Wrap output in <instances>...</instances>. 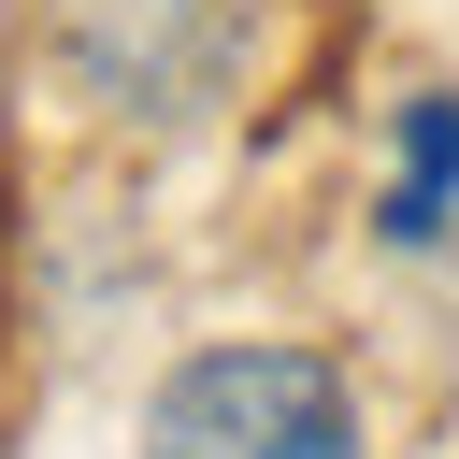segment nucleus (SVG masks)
I'll use <instances>...</instances> for the list:
<instances>
[{
  "mask_svg": "<svg viewBox=\"0 0 459 459\" xmlns=\"http://www.w3.org/2000/svg\"><path fill=\"white\" fill-rule=\"evenodd\" d=\"M129 459H373V416H359V373L301 330H230V344H186L129 430Z\"/></svg>",
  "mask_w": 459,
  "mask_h": 459,
  "instance_id": "obj_1",
  "label": "nucleus"
},
{
  "mask_svg": "<svg viewBox=\"0 0 459 459\" xmlns=\"http://www.w3.org/2000/svg\"><path fill=\"white\" fill-rule=\"evenodd\" d=\"M29 43L100 129H186L244 86L258 0H29Z\"/></svg>",
  "mask_w": 459,
  "mask_h": 459,
  "instance_id": "obj_2",
  "label": "nucleus"
},
{
  "mask_svg": "<svg viewBox=\"0 0 459 459\" xmlns=\"http://www.w3.org/2000/svg\"><path fill=\"white\" fill-rule=\"evenodd\" d=\"M373 230H387L402 258H430V244L459 230V86H416V100L387 115V186H373Z\"/></svg>",
  "mask_w": 459,
  "mask_h": 459,
  "instance_id": "obj_3",
  "label": "nucleus"
}]
</instances>
